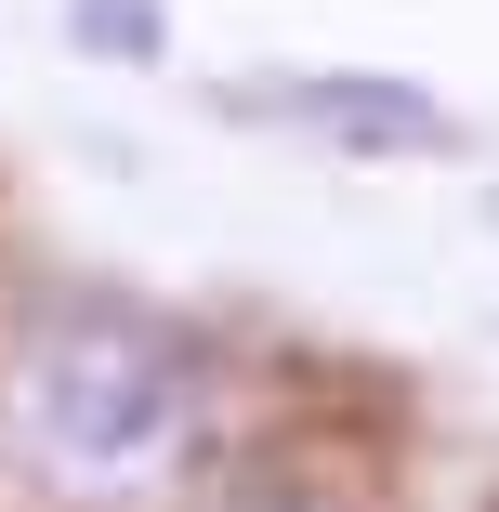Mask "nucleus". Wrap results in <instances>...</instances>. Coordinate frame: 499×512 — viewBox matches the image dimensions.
<instances>
[{"instance_id": "1", "label": "nucleus", "mask_w": 499, "mask_h": 512, "mask_svg": "<svg viewBox=\"0 0 499 512\" xmlns=\"http://www.w3.org/2000/svg\"><path fill=\"white\" fill-rule=\"evenodd\" d=\"M14 434L66 486H158L197 434V342L132 302H53L14 342Z\"/></svg>"}]
</instances>
